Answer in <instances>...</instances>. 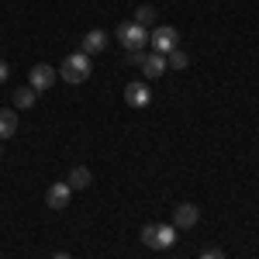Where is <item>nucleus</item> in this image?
Returning <instances> with one entry per match:
<instances>
[{"instance_id":"7","label":"nucleus","mask_w":259,"mask_h":259,"mask_svg":"<svg viewBox=\"0 0 259 259\" xmlns=\"http://www.w3.org/2000/svg\"><path fill=\"white\" fill-rule=\"evenodd\" d=\"M69 197H73V187H69V183H52V187L45 190V204H49L52 211L69 207Z\"/></svg>"},{"instance_id":"12","label":"nucleus","mask_w":259,"mask_h":259,"mask_svg":"<svg viewBox=\"0 0 259 259\" xmlns=\"http://www.w3.org/2000/svg\"><path fill=\"white\" fill-rule=\"evenodd\" d=\"M66 183H69L73 190H87V187L94 183V177H90V169H87V166H73V169H69V180H66Z\"/></svg>"},{"instance_id":"8","label":"nucleus","mask_w":259,"mask_h":259,"mask_svg":"<svg viewBox=\"0 0 259 259\" xmlns=\"http://www.w3.org/2000/svg\"><path fill=\"white\" fill-rule=\"evenodd\" d=\"M197 221H200L197 204H180L177 211H173V228H194Z\"/></svg>"},{"instance_id":"4","label":"nucleus","mask_w":259,"mask_h":259,"mask_svg":"<svg viewBox=\"0 0 259 259\" xmlns=\"http://www.w3.org/2000/svg\"><path fill=\"white\" fill-rule=\"evenodd\" d=\"M149 45H152V52H159V56H169L173 49H180V31H177V28H169V24H159V28H152V35H149Z\"/></svg>"},{"instance_id":"18","label":"nucleus","mask_w":259,"mask_h":259,"mask_svg":"<svg viewBox=\"0 0 259 259\" xmlns=\"http://www.w3.org/2000/svg\"><path fill=\"white\" fill-rule=\"evenodd\" d=\"M52 259H73V256H69V252H56Z\"/></svg>"},{"instance_id":"17","label":"nucleus","mask_w":259,"mask_h":259,"mask_svg":"<svg viewBox=\"0 0 259 259\" xmlns=\"http://www.w3.org/2000/svg\"><path fill=\"white\" fill-rule=\"evenodd\" d=\"M7 76H11V69H7V62H0V83L7 80Z\"/></svg>"},{"instance_id":"10","label":"nucleus","mask_w":259,"mask_h":259,"mask_svg":"<svg viewBox=\"0 0 259 259\" xmlns=\"http://www.w3.org/2000/svg\"><path fill=\"white\" fill-rule=\"evenodd\" d=\"M104 49H107V31L94 28V31L83 35V52H87V56H97V52H104Z\"/></svg>"},{"instance_id":"11","label":"nucleus","mask_w":259,"mask_h":259,"mask_svg":"<svg viewBox=\"0 0 259 259\" xmlns=\"http://www.w3.org/2000/svg\"><path fill=\"white\" fill-rule=\"evenodd\" d=\"M14 132H18V111L4 107V111H0V142H4V139H11Z\"/></svg>"},{"instance_id":"6","label":"nucleus","mask_w":259,"mask_h":259,"mask_svg":"<svg viewBox=\"0 0 259 259\" xmlns=\"http://www.w3.org/2000/svg\"><path fill=\"white\" fill-rule=\"evenodd\" d=\"M52 83H56V69H52V66H45V62L31 66V73H28V87H31V90L41 94V90H49Z\"/></svg>"},{"instance_id":"2","label":"nucleus","mask_w":259,"mask_h":259,"mask_svg":"<svg viewBox=\"0 0 259 259\" xmlns=\"http://www.w3.org/2000/svg\"><path fill=\"white\" fill-rule=\"evenodd\" d=\"M142 242L149 249H173L177 245V228L173 225H145L142 228Z\"/></svg>"},{"instance_id":"1","label":"nucleus","mask_w":259,"mask_h":259,"mask_svg":"<svg viewBox=\"0 0 259 259\" xmlns=\"http://www.w3.org/2000/svg\"><path fill=\"white\" fill-rule=\"evenodd\" d=\"M90 73H94V66H90V56L87 52H73V56H66L62 59V66H59V76L66 83H87L90 80Z\"/></svg>"},{"instance_id":"15","label":"nucleus","mask_w":259,"mask_h":259,"mask_svg":"<svg viewBox=\"0 0 259 259\" xmlns=\"http://www.w3.org/2000/svg\"><path fill=\"white\" fill-rule=\"evenodd\" d=\"M152 21H156V11H152V7H139V11H135V24L145 28V24H152Z\"/></svg>"},{"instance_id":"19","label":"nucleus","mask_w":259,"mask_h":259,"mask_svg":"<svg viewBox=\"0 0 259 259\" xmlns=\"http://www.w3.org/2000/svg\"><path fill=\"white\" fill-rule=\"evenodd\" d=\"M0 159H4V149H0Z\"/></svg>"},{"instance_id":"9","label":"nucleus","mask_w":259,"mask_h":259,"mask_svg":"<svg viewBox=\"0 0 259 259\" xmlns=\"http://www.w3.org/2000/svg\"><path fill=\"white\" fill-rule=\"evenodd\" d=\"M142 73H145L149 80L162 76V73H166V56H159V52H145V56H142Z\"/></svg>"},{"instance_id":"13","label":"nucleus","mask_w":259,"mask_h":259,"mask_svg":"<svg viewBox=\"0 0 259 259\" xmlns=\"http://www.w3.org/2000/svg\"><path fill=\"white\" fill-rule=\"evenodd\" d=\"M35 100H38V90H31V87H18V90H14V107H18V111L35 107Z\"/></svg>"},{"instance_id":"5","label":"nucleus","mask_w":259,"mask_h":259,"mask_svg":"<svg viewBox=\"0 0 259 259\" xmlns=\"http://www.w3.org/2000/svg\"><path fill=\"white\" fill-rule=\"evenodd\" d=\"M124 104H128V107H149V104H152L149 83L145 80H132L128 87H124Z\"/></svg>"},{"instance_id":"14","label":"nucleus","mask_w":259,"mask_h":259,"mask_svg":"<svg viewBox=\"0 0 259 259\" xmlns=\"http://www.w3.org/2000/svg\"><path fill=\"white\" fill-rule=\"evenodd\" d=\"M166 66H169V69H187V66H190V56H187L183 49H173V52L166 56Z\"/></svg>"},{"instance_id":"16","label":"nucleus","mask_w":259,"mask_h":259,"mask_svg":"<svg viewBox=\"0 0 259 259\" xmlns=\"http://www.w3.org/2000/svg\"><path fill=\"white\" fill-rule=\"evenodd\" d=\"M200 259H225V252H221V249H204Z\"/></svg>"},{"instance_id":"3","label":"nucleus","mask_w":259,"mask_h":259,"mask_svg":"<svg viewBox=\"0 0 259 259\" xmlns=\"http://www.w3.org/2000/svg\"><path fill=\"white\" fill-rule=\"evenodd\" d=\"M118 41L128 49V52H139V49H145V41H149V31L142 28V24H135V21H124V24H118Z\"/></svg>"}]
</instances>
